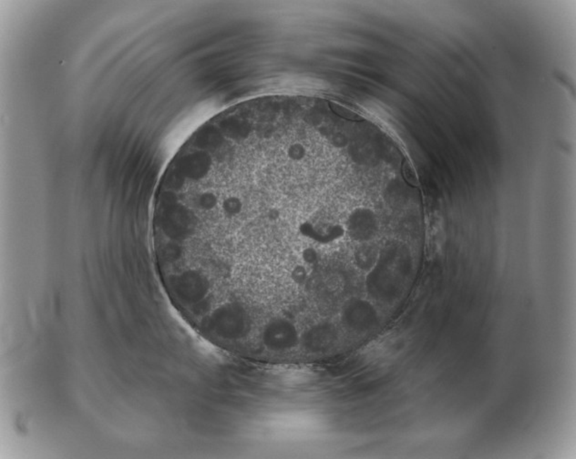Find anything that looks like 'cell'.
Returning a JSON list of instances; mask_svg holds the SVG:
<instances>
[{
    "label": "cell",
    "mask_w": 576,
    "mask_h": 459,
    "mask_svg": "<svg viewBox=\"0 0 576 459\" xmlns=\"http://www.w3.org/2000/svg\"><path fill=\"white\" fill-rule=\"evenodd\" d=\"M349 223L352 226L350 231L353 233L354 236L360 239L369 238L375 233L376 227H377V224H376L377 221L374 215L367 209H359L356 211Z\"/></svg>",
    "instance_id": "obj_1"
}]
</instances>
